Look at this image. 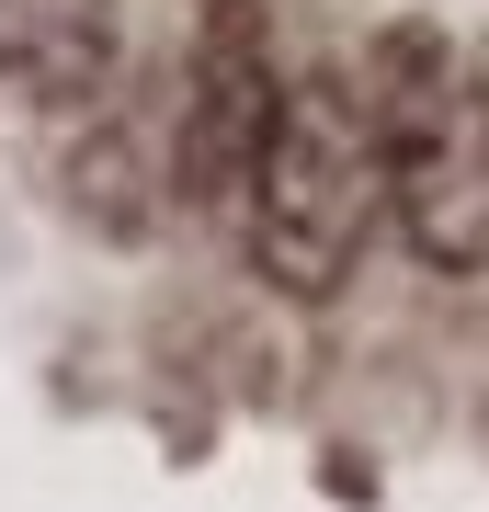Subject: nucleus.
Instances as JSON below:
<instances>
[{
    "instance_id": "obj_1",
    "label": "nucleus",
    "mask_w": 489,
    "mask_h": 512,
    "mask_svg": "<svg viewBox=\"0 0 489 512\" xmlns=\"http://www.w3.org/2000/svg\"><path fill=\"white\" fill-rule=\"evenodd\" d=\"M376 183L399 205V239L433 274H489V80L455 69L433 35L376 46Z\"/></svg>"
},
{
    "instance_id": "obj_2",
    "label": "nucleus",
    "mask_w": 489,
    "mask_h": 512,
    "mask_svg": "<svg viewBox=\"0 0 489 512\" xmlns=\"http://www.w3.org/2000/svg\"><path fill=\"white\" fill-rule=\"evenodd\" d=\"M239 205H251L262 285L330 296V285L353 274V251H364V228H376L387 183H376V126H364V103L342 92V80H285L273 137H262Z\"/></svg>"
},
{
    "instance_id": "obj_3",
    "label": "nucleus",
    "mask_w": 489,
    "mask_h": 512,
    "mask_svg": "<svg viewBox=\"0 0 489 512\" xmlns=\"http://www.w3.org/2000/svg\"><path fill=\"white\" fill-rule=\"evenodd\" d=\"M273 46H262V12L251 0H205V35H194V69H182V126H171V194L182 205H239L262 137H273Z\"/></svg>"
},
{
    "instance_id": "obj_4",
    "label": "nucleus",
    "mask_w": 489,
    "mask_h": 512,
    "mask_svg": "<svg viewBox=\"0 0 489 512\" xmlns=\"http://www.w3.org/2000/svg\"><path fill=\"white\" fill-rule=\"evenodd\" d=\"M114 57H126L114 0H0V80H12L23 103H57V114L103 103Z\"/></svg>"
}]
</instances>
